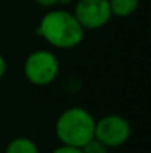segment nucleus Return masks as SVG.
<instances>
[{
  "mask_svg": "<svg viewBox=\"0 0 151 153\" xmlns=\"http://www.w3.org/2000/svg\"><path fill=\"white\" fill-rule=\"evenodd\" d=\"M36 31L48 45L56 49H74L85 39L83 27L73 12L65 9H52L46 12Z\"/></svg>",
  "mask_w": 151,
  "mask_h": 153,
  "instance_id": "obj_1",
  "label": "nucleus"
},
{
  "mask_svg": "<svg viewBox=\"0 0 151 153\" xmlns=\"http://www.w3.org/2000/svg\"><path fill=\"white\" fill-rule=\"evenodd\" d=\"M95 117L83 107L65 108L55 122V134L61 144L82 149L94 138Z\"/></svg>",
  "mask_w": 151,
  "mask_h": 153,
  "instance_id": "obj_2",
  "label": "nucleus"
},
{
  "mask_svg": "<svg viewBox=\"0 0 151 153\" xmlns=\"http://www.w3.org/2000/svg\"><path fill=\"white\" fill-rule=\"evenodd\" d=\"M59 74V61L48 49H37L28 53L24 61V76L34 86H48Z\"/></svg>",
  "mask_w": 151,
  "mask_h": 153,
  "instance_id": "obj_3",
  "label": "nucleus"
},
{
  "mask_svg": "<svg viewBox=\"0 0 151 153\" xmlns=\"http://www.w3.org/2000/svg\"><path fill=\"white\" fill-rule=\"evenodd\" d=\"M132 135V128L129 120L122 114H107L95 120L94 138L101 141L108 149H117L124 146Z\"/></svg>",
  "mask_w": 151,
  "mask_h": 153,
  "instance_id": "obj_4",
  "label": "nucleus"
},
{
  "mask_svg": "<svg viewBox=\"0 0 151 153\" xmlns=\"http://www.w3.org/2000/svg\"><path fill=\"white\" fill-rule=\"evenodd\" d=\"M73 15L83 30H99L111 19L108 0H77Z\"/></svg>",
  "mask_w": 151,
  "mask_h": 153,
  "instance_id": "obj_5",
  "label": "nucleus"
},
{
  "mask_svg": "<svg viewBox=\"0 0 151 153\" xmlns=\"http://www.w3.org/2000/svg\"><path fill=\"white\" fill-rule=\"evenodd\" d=\"M108 4L113 16L127 18L136 12L139 0H108Z\"/></svg>",
  "mask_w": 151,
  "mask_h": 153,
  "instance_id": "obj_6",
  "label": "nucleus"
},
{
  "mask_svg": "<svg viewBox=\"0 0 151 153\" xmlns=\"http://www.w3.org/2000/svg\"><path fill=\"white\" fill-rule=\"evenodd\" d=\"M4 153H40L37 144L28 137H16L9 141Z\"/></svg>",
  "mask_w": 151,
  "mask_h": 153,
  "instance_id": "obj_7",
  "label": "nucleus"
},
{
  "mask_svg": "<svg viewBox=\"0 0 151 153\" xmlns=\"http://www.w3.org/2000/svg\"><path fill=\"white\" fill-rule=\"evenodd\" d=\"M82 153H108V147H105L96 138H92L82 147Z\"/></svg>",
  "mask_w": 151,
  "mask_h": 153,
  "instance_id": "obj_8",
  "label": "nucleus"
},
{
  "mask_svg": "<svg viewBox=\"0 0 151 153\" xmlns=\"http://www.w3.org/2000/svg\"><path fill=\"white\" fill-rule=\"evenodd\" d=\"M73 0H36L37 4L43 6V7H55V6H65L68 3H71Z\"/></svg>",
  "mask_w": 151,
  "mask_h": 153,
  "instance_id": "obj_9",
  "label": "nucleus"
},
{
  "mask_svg": "<svg viewBox=\"0 0 151 153\" xmlns=\"http://www.w3.org/2000/svg\"><path fill=\"white\" fill-rule=\"evenodd\" d=\"M50 153H82V149H79V147H71V146H65V144H61V146L55 147Z\"/></svg>",
  "mask_w": 151,
  "mask_h": 153,
  "instance_id": "obj_10",
  "label": "nucleus"
},
{
  "mask_svg": "<svg viewBox=\"0 0 151 153\" xmlns=\"http://www.w3.org/2000/svg\"><path fill=\"white\" fill-rule=\"evenodd\" d=\"M6 70H7V62H6L4 56L0 53V80H1L3 76L6 74Z\"/></svg>",
  "mask_w": 151,
  "mask_h": 153,
  "instance_id": "obj_11",
  "label": "nucleus"
}]
</instances>
